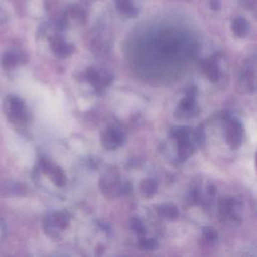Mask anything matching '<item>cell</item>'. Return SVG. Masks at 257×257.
<instances>
[{"label": "cell", "instance_id": "obj_20", "mask_svg": "<svg viewBox=\"0 0 257 257\" xmlns=\"http://www.w3.org/2000/svg\"><path fill=\"white\" fill-rule=\"evenodd\" d=\"M4 233H5V228H4V223L3 220L0 217V241L3 239L4 237Z\"/></svg>", "mask_w": 257, "mask_h": 257}, {"label": "cell", "instance_id": "obj_21", "mask_svg": "<svg viewBox=\"0 0 257 257\" xmlns=\"http://www.w3.org/2000/svg\"><path fill=\"white\" fill-rule=\"evenodd\" d=\"M210 6H211L214 10L219 9V5H218V2H217V1H212L211 4H210Z\"/></svg>", "mask_w": 257, "mask_h": 257}, {"label": "cell", "instance_id": "obj_17", "mask_svg": "<svg viewBox=\"0 0 257 257\" xmlns=\"http://www.w3.org/2000/svg\"><path fill=\"white\" fill-rule=\"evenodd\" d=\"M139 247L146 251L155 250L158 247V242L156 239H147L145 237H140Z\"/></svg>", "mask_w": 257, "mask_h": 257}, {"label": "cell", "instance_id": "obj_3", "mask_svg": "<svg viewBox=\"0 0 257 257\" xmlns=\"http://www.w3.org/2000/svg\"><path fill=\"white\" fill-rule=\"evenodd\" d=\"M225 128L226 142L232 149L240 147L243 139V126L238 119L227 117Z\"/></svg>", "mask_w": 257, "mask_h": 257}, {"label": "cell", "instance_id": "obj_13", "mask_svg": "<svg viewBox=\"0 0 257 257\" xmlns=\"http://www.w3.org/2000/svg\"><path fill=\"white\" fill-rule=\"evenodd\" d=\"M116 8L126 16L134 17L137 15V9L132 4L131 0H115Z\"/></svg>", "mask_w": 257, "mask_h": 257}, {"label": "cell", "instance_id": "obj_5", "mask_svg": "<svg viewBox=\"0 0 257 257\" xmlns=\"http://www.w3.org/2000/svg\"><path fill=\"white\" fill-rule=\"evenodd\" d=\"M87 80L90 82V84L94 87L95 90L102 89L103 86L108 85L112 81V77L110 74L105 73L101 75L95 68L89 67L86 72Z\"/></svg>", "mask_w": 257, "mask_h": 257}, {"label": "cell", "instance_id": "obj_18", "mask_svg": "<svg viewBox=\"0 0 257 257\" xmlns=\"http://www.w3.org/2000/svg\"><path fill=\"white\" fill-rule=\"evenodd\" d=\"M130 224H131V229H132L136 234L141 235V236L144 235V233H145V231H146V228H145L144 223L142 222L141 219H139V218H137V217L132 218Z\"/></svg>", "mask_w": 257, "mask_h": 257}, {"label": "cell", "instance_id": "obj_19", "mask_svg": "<svg viewBox=\"0 0 257 257\" xmlns=\"http://www.w3.org/2000/svg\"><path fill=\"white\" fill-rule=\"evenodd\" d=\"M203 235H204V238L206 239V241H208L210 243H214L218 239L217 232L213 228H211V227L204 228L203 229Z\"/></svg>", "mask_w": 257, "mask_h": 257}, {"label": "cell", "instance_id": "obj_15", "mask_svg": "<svg viewBox=\"0 0 257 257\" xmlns=\"http://www.w3.org/2000/svg\"><path fill=\"white\" fill-rule=\"evenodd\" d=\"M159 214L162 215L163 217L169 219V220H175L178 215H179V210L176 206L171 205V204H166V205H161L158 209Z\"/></svg>", "mask_w": 257, "mask_h": 257}, {"label": "cell", "instance_id": "obj_16", "mask_svg": "<svg viewBox=\"0 0 257 257\" xmlns=\"http://www.w3.org/2000/svg\"><path fill=\"white\" fill-rule=\"evenodd\" d=\"M199 114V107L197 105L191 107V108H180L176 109L175 116L180 119H186V118H192Z\"/></svg>", "mask_w": 257, "mask_h": 257}, {"label": "cell", "instance_id": "obj_10", "mask_svg": "<svg viewBox=\"0 0 257 257\" xmlns=\"http://www.w3.org/2000/svg\"><path fill=\"white\" fill-rule=\"evenodd\" d=\"M20 62H22V56L15 51L6 52L1 58V63L5 69H10Z\"/></svg>", "mask_w": 257, "mask_h": 257}, {"label": "cell", "instance_id": "obj_11", "mask_svg": "<svg viewBox=\"0 0 257 257\" xmlns=\"http://www.w3.org/2000/svg\"><path fill=\"white\" fill-rule=\"evenodd\" d=\"M194 152V146L190 139L178 143V153L181 160L188 159Z\"/></svg>", "mask_w": 257, "mask_h": 257}, {"label": "cell", "instance_id": "obj_2", "mask_svg": "<svg viewBox=\"0 0 257 257\" xmlns=\"http://www.w3.org/2000/svg\"><path fill=\"white\" fill-rule=\"evenodd\" d=\"M38 169L41 173L48 176L51 182L57 187H63L66 184V177L62 169L46 159H40Z\"/></svg>", "mask_w": 257, "mask_h": 257}, {"label": "cell", "instance_id": "obj_4", "mask_svg": "<svg viewBox=\"0 0 257 257\" xmlns=\"http://www.w3.org/2000/svg\"><path fill=\"white\" fill-rule=\"evenodd\" d=\"M100 140L105 149L114 150L124 143L125 135L116 127H109L101 135Z\"/></svg>", "mask_w": 257, "mask_h": 257}, {"label": "cell", "instance_id": "obj_1", "mask_svg": "<svg viewBox=\"0 0 257 257\" xmlns=\"http://www.w3.org/2000/svg\"><path fill=\"white\" fill-rule=\"evenodd\" d=\"M3 109L5 115L15 127L25 128L28 121V112L23 99L16 95H9L3 102Z\"/></svg>", "mask_w": 257, "mask_h": 257}, {"label": "cell", "instance_id": "obj_6", "mask_svg": "<svg viewBox=\"0 0 257 257\" xmlns=\"http://www.w3.org/2000/svg\"><path fill=\"white\" fill-rule=\"evenodd\" d=\"M51 48L53 50V52L60 56V57H66L69 54H71L73 47L66 43L61 37L55 36L52 40H51Z\"/></svg>", "mask_w": 257, "mask_h": 257}, {"label": "cell", "instance_id": "obj_14", "mask_svg": "<svg viewBox=\"0 0 257 257\" xmlns=\"http://www.w3.org/2000/svg\"><path fill=\"white\" fill-rule=\"evenodd\" d=\"M190 128L187 126H177L170 131L171 138L175 139L178 143L190 139Z\"/></svg>", "mask_w": 257, "mask_h": 257}, {"label": "cell", "instance_id": "obj_8", "mask_svg": "<svg viewBox=\"0 0 257 257\" xmlns=\"http://www.w3.org/2000/svg\"><path fill=\"white\" fill-rule=\"evenodd\" d=\"M242 82L245 85V88H247L248 91H254L255 89V67L254 63L248 64L245 66L242 77Z\"/></svg>", "mask_w": 257, "mask_h": 257}, {"label": "cell", "instance_id": "obj_9", "mask_svg": "<svg viewBox=\"0 0 257 257\" xmlns=\"http://www.w3.org/2000/svg\"><path fill=\"white\" fill-rule=\"evenodd\" d=\"M231 28L232 31L234 32V34L238 37H243L248 33L249 30V24L247 22V20L243 17H236L235 19H233L232 24H231Z\"/></svg>", "mask_w": 257, "mask_h": 257}, {"label": "cell", "instance_id": "obj_7", "mask_svg": "<svg viewBox=\"0 0 257 257\" xmlns=\"http://www.w3.org/2000/svg\"><path fill=\"white\" fill-rule=\"evenodd\" d=\"M203 71L210 81L216 82L219 79L220 69L215 57H211L203 63Z\"/></svg>", "mask_w": 257, "mask_h": 257}, {"label": "cell", "instance_id": "obj_12", "mask_svg": "<svg viewBox=\"0 0 257 257\" xmlns=\"http://www.w3.org/2000/svg\"><path fill=\"white\" fill-rule=\"evenodd\" d=\"M141 192L146 197H152L158 189V184L154 179H146L141 183Z\"/></svg>", "mask_w": 257, "mask_h": 257}]
</instances>
